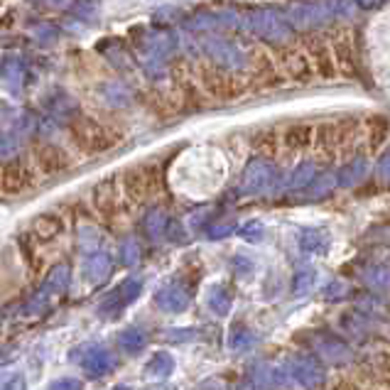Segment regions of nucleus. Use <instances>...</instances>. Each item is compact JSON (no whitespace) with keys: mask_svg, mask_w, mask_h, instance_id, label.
Wrapping results in <instances>:
<instances>
[{"mask_svg":"<svg viewBox=\"0 0 390 390\" xmlns=\"http://www.w3.org/2000/svg\"><path fill=\"white\" fill-rule=\"evenodd\" d=\"M71 143L76 145V150L83 155H101L113 150L116 145L123 140L116 128L101 123V120L91 118V116H76L74 120L66 128Z\"/></svg>","mask_w":390,"mask_h":390,"instance_id":"1","label":"nucleus"},{"mask_svg":"<svg viewBox=\"0 0 390 390\" xmlns=\"http://www.w3.org/2000/svg\"><path fill=\"white\" fill-rule=\"evenodd\" d=\"M194 79L202 86V91L211 98H219V101H233V98L243 96L248 88V83L236 74V71H228L224 66L214 62H202L194 69Z\"/></svg>","mask_w":390,"mask_h":390,"instance_id":"2","label":"nucleus"},{"mask_svg":"<svg viewBox=\"0 0 390 390\" xmlns=\"http://www.w3.org/2000/svg\"><path fill=\"white\" fill-rule=\"evenodd\" d=\"M241 25L255 40L280 44V47L285 42H289V37H292V25H289L285 15L277 13V10H267V8L253 10V13H248L246 18L241 20Z\"/></svg>","mask_w":390,"mask_h":390,"instance_id":"3","label":"nucleus"},{"mask_svg":"<svg viewBox=\"0 0 390 390\" xmlns=\"http://www.w3.org/2000/svg\"><path fill=\"white\" fill-rule=\"evenodd\" d=\"M349 13V5L344 0H309V3H294L287 8V22L292 30H314V27L324 25L329 18L339 13Z\"/></svg>","mask_w":390,"mask_h":390,"instance_id":"4","label":"nucleus"},{"mask_svg":"<svg viewBox=\"0 0 390 390\" xmlns=\"http://www.w3.org/2000/svg\"><path fill=\"white\" fill-rule=\"evenodd\" d=\"M160 180H163V175H160V167L155 163L135 165L128 167L123 175H120V187H123L128 202L143 204L160 192Z\"/></svg>","mask_w":390,"mask_h":390,"instance_id":"5","label":"nucleus"},{"mask_svg":"<svg viewBox=\"0 0 390 390\" xmlns=\"http://www.w3.org/2000/svg\"><path fill=\"white\" fill-rule=\"evenodd\" d=\"M120 197H125L123 187H120V177H106L93 187L91 204L101 219H113L120 211V202H123Z\"/></svg>","mask_w":390,"mask_h":390,"instance_id":"6","label":"nucleus"},{"mask_svg":"<svg viewBox=\"0 0 390 390\" xmlns=\"http://www.w3.org/2000/svg\"><path fill=\"white\" fill-rule=\"evenodd\" d=\"M277 64H280L282 74L289 76L294 83H312L314 79V66H312L307 52L297 47H280L277 49Z\"/></svg>","mask_w":390,"mask_h":390,"instance_id":"7","label":"nucleus"},{"mask_svg":"<svg viewBox=\"0 0 390 390\" xmlns=\"http://www.w3.org/2000/svg\"><path fill=\"white\" fill-rule=\"evenodd\" d=\"M32 158H35V167L42 172L44 177L64 175V172L69 170L71 165H74L71 155L66 153L64 148L54 145V143H40V145H35V150H32Z\"/></svg>","mask_w":390,"mask_h":390,"instance_id":"8","label":"nucleus"},{"mask_svg":"<svg viewBox=\"0 0 390 390\" xmlns=\"http://www.w3.org/2000/svg\"><path fill=\"white\" fill-rule=\"evenodd\" d=\"M304 52H307L312 66H314V74L322 81H332L337 79V62H334L332 54V44L324 42V37L319 35H307L304 37Z\"/></svg>","mask_w":390,"mask_h":390,"instance_id":"9","label":"nucleus"},{"mask_svg":"<svg viewBox=\"0 0 390 390\" xmlns=\"http://www.w3.org/2000/svg\"><path fill=\"white\" fill-rule=\"evenodd\" d=\"M332 54L339 74L347 76V79H356L359 76V59H356L354 37H351L349 30H339L332 35Z\"/></svg>","mask_w":390,"mask_h":390,"instance_id":"10","label":"nucleus"},{"mask_svg":"<svg viewBox=\"0 0 390 390\" xmlns=\"http://www.w3.org/2000/svg\"><path fill=\"white\" fill-rule=\"evenodd\" d=\"M250 76H253L258 88H272L280 83V74H277V62L260 47L250 49Z\"/></svg>","mask_w":390,"mask_h":390,"instance_id":"11","label":"nucleus"},{"mask_svg":"<svg viewBox=\"0 0 390 390\" xmlns=\"http://www.w3.org/2000/svg\"><path fill=\"white\" fill-rule=\"evenodd\" d=\"M206 52H209L211 62L224 66V69L233 71L238 69V66L246 64V59H243V52L238 49V44H233L231 40H226V37H209L206 40Z\"/></svg>","mask_w":390,"mask_h":390,"instance_id":"12","label":"nucleus"},{"mask_svg":"<svg viewBox=\"0 0 390 390\" xmlns=\"http://www.w3.org/2000/svg\"><path fill=\"white\" fill-rule=\"evenodd\" d=\"M30 187V172L20 160H10V163L0 165V194L5 197H18Z\"/></svg>","mask_w":390,"mask_h":390,"instance_id":"13","label":"nucleus"},{"mask_svg":"<svg viewBox=\"0 0 390 390\" xmlns=\"http://www.w3.org/2000/svg\"><path fill=\"white\" fill-rule=\"evenodd\" d=\"M312 148L317 150L322 160H334V155L339 153V128L337 120H324V123L314 125V143Z\"/></svg>","mask_w":390,"mask_h":390,"instance_id":"14","label":"nucleus"},{"mask_svg":"<svg viewBox=\"0 0 390 390\" xmlns=\"http://www.w3.org/2000/svg\"><path fill=\"white\" fill-rule=\"evenodd\" d=\"M282 148L287 153H304L314 143V125L309 123H292L280 133Z\"/></svg>","mask_w":390,"mask_h":390,"instance_id":"15","label":"nucleus"},{"mask_svg":"<svg viewBox=\"0 0 390 390\" xmlns=\"http://www.w3.org/2000/svg\"><path fill=\"white\" fill-rule=\"evenodd\" d=\"M390 135V118L388 116H371L366 120V140H369V150L371 153H378V150L386 145Z\"/></svg>","mask_w":390,"mask_h":390,"instance_id":"16","label":"nucleus"},{"mask_svg":"<svg viewBox=\"0 0 390 390\" xmlns=\"http://www.w3.org/2000/svg\"><path fill=\"white\" fill-rule=\"evenodd\" d=\"M64 231V221L57 214H40L32 221V236L35 241H54Z\"/></svg>","mask_w":390,"mask_h":390,"instance_id":"17","label":"nucleus"},{"mask_svg":"<svg viewBox=\"0 0 390 390\" xmlns=\"http://www.w3.org/2000/svg\"><path fill=\"white\" fill-rule=\"evenodd\" d=\"M280 145H282L280 133H277L275 128H260V130L253 135V148L258 150L260 155H267V158L277 155V148H280Z\"/></svg>","mask_w":390,"mask_h":390,"instance_id":"18","label":"nucleus"},{"mask_svg":"<svg viewBox=\"0 0 390 390\" xmlns=\"http://www.w3.org/2000/svg\"><path fill=\"white\" fill-rule=\"evenodd\" d=\"M337 128H339V153H344V150H349L354 143H359V135H361L359 118H342L337 120Z\"/></svg>","mask_w":390,"mask_h":390,"instance_id":"19","label":"nucleus"},{"mask_svg":"<svg viewBox=\"0 0 390 390\" xmlns=\"http://www.w3.org/2000/svg\"><path fill=\"white\" fill-rule=\"evenodd\" d=\"M329 390H366L364 386H361L359 381H356V378H337V381L332 383V388Z\"/></svg>","mask_w":390,"mask_h":390,"instance_id":"20","label":"nucleus"},{"mask_svg":"<svg viewBox=\"0 0 390 390\" xmlns=\"http://www.w3.org/2000/svg\"><path fill=\"white\" fill-rule=\"evenodd\" d=\"M378 376H381V383H386L390 388V364H383L381 369H378Z\"/></svg>","mask_w":390,"mask_h":390,"instance_id":"21","label":"nucleus"},{"mask_svg":"<svg viewBox=\"0 0 390 390\" xmlns=\"http://www.w3.org/2000/svg\"><path fill=\"white\" fill-rule=\"evenodd\" d=\"M356 3H359L361 8L371 10V8H378V5H381V0H356Z\"/></svg>","mask_w":390,"mask_h":390,"instance_id":"22","label":"nucleus"}]
</instances>
